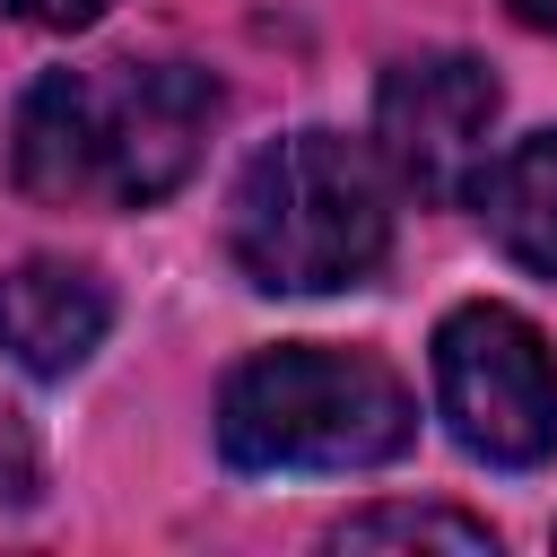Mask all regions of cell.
<instances>
[{
    "mask_svg": "<svg viewBox=\"0 0 557 557\" xmlns=\"http://www.w3.org/2000/svg\"><path fill=\"white\" fill-rule=\"evenodd\" d=\"M218 122V87L191 61H87L44 70L17 96L9 165L44 209H148L183 191Z\"/></svg>",
    "mask_w": 557,
    "mask_h": 557,
    "instance_id": "cell-1",
    "label": "cell"
},
{
    "mask_svg": "<svg viewBox=\"0 0 557 557\" xmlns=\"http://www.w3.org/2000/svg\"><path fill=\"white\" fill-rule=\"evenodd\" d=\"M496 113H505V96L470 52H409L374 87V157L409 200L461 209V200H479Z\"/></svg>",
    "mask_w": 557,
    "mask_h": 557,
    "instance_id": "cell-5",
    "label": "cell"
},
{
    "mask_svg": "<svg viewBox=\"0 0 557 557\" xmlns=\"http://www.w3.org/2000/svg\"><path fill=\"white\" fill-rule=\"evenodd\" d=\"M9 17H26V26H52V35H78V26H96L113 0H0Z\"/></svg>",
    "mask_w": 557,
    "mask_h": 557,
    "instance_id": "cell-10",
    "label": "cell"
},
{
    "mask_svg": "<svg viewBox=\"0 0 557 557\" xmlns=\"http://www.w3.org/2000/svg\"><path fill=\"white\" fill-rule=\"evenodd\" d=\"M435 409L487 470H540L557 453V357L513 305H453L435 322Z\"/></svg>",
    "mask_w": 557,
    "mask_h": 557,
    "instance_id": "cell-4",
    "label": "cell"
},
{
    "mask_svg": "<svg viewBox=\"0 0 557 557\" xmlns=\"http://www.w3.org/2000/svg\"><path fill=\"white\" fill-rule=\"evenodd\" d=\"M479 218H487V235H496L522 270L557 278V131L513 139V148L479 174Z\"/></svg>",
    "mask_w": 557,
    "mask_h": 557,
    "instance_id": "cell-7",
    "label": "cell"
},
{
    "mask_svg": "<svg viewBox=\"0 0 557 557\" xmlns=\"http://www.w3.org/2000/svg\"><path fill=\"white\" fill-rule=\"evenodd\" d=\"M331 548H461V557H487L496 531L479 513H453V505H374V513H348L331 531Z\"/></svg>",
    "mask_w": 557,
    "mask_h": 557,
    "instance_id": "cell-8",
    "label": "cell"
},
{
    "mask_svg": "<svg viewBox=\"0 0 557 557\" xmlns=\"http://www.w3.org/2000/svg\"><path fill=\"white\" fill-rule=\"evenodd\" d=\"M35 435L17 426V409H0V505H26L35 496Z\"/></svg>",
    "mask_w": 557,
    "mask_h": 557,
    "instance_id": "cell-9",
    "label": "cell"
},
{
    "mask_svg": "<svg viewBox=\"0 0 557 557\" xmlns=\"http://www.w3.org/2000/svg\"><path fill=\"white\" fill-rule=\"evenodd\" d=\"M113 331V296L78 261H17L0 270V357L26 374H78Z\"/></svg>",
    "mask_w": 557,
    "mask_h": 557,
    "instance_id": "cell-6",
    "label": "cell"
},
{
    "mask_svg": "<svg viewBox=\"0 0 557 557\" xmlns=\"http://www.w3.org/2000/svg\"><path fill=\"white\" fill-rule=\"evenodd\" d=\"M409 435L418 400L366 348L287 339L244 357L218 392V453L235 470H374L400 461Z\"/></svg>",
    "mask_w": 557,
    "mask_h": 557,
    "instance_id": "cell-3",
    "label": "cell"
},
{
    "mask_svg": "<svg viewBox=\"0 0 557 557\" xmlns=\"http://www.w3.org/2000/svg\"><path fill=\"white\" fill-rule=\"evenodd\" d=\"M226 252L261 296H339L366 287L392 252V200L383 157H366L339 131H287L270 139L235 200H226Z\"/></svg>",
    "mask_w": 557,
    "mask_h": 557,
    "instance_id": "cell-2",
    "label": "cell"
},
{
    "mask_svg": "<svg viewBox=\"0 0 557 557\" xmlns=\"http://www.w3.org/2000/svg\"><path fill=\"white\" fill-rule=\"evenodd\" d=\"M522 26H540V35H557V0H505Z\"/></svg>",
    "mask_w": 557,
    "mask_h": 557,
    "instance_id": "cell-11",
    "label": "cell"
}]
</instances>
